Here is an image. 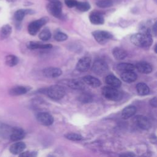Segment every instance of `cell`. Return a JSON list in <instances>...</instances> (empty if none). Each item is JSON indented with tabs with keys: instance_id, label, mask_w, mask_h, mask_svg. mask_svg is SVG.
I'll list each match as a JSON object with an SVG mask.
<instances>
[{
	"instance_id": "obj_32",
	"label": "cell",
	"mask_w": 157,
	"mask_h": 157,
	"mask_svg": "<svg viewBox=\"0 0 157 157\" xmlns=\"http://www.w3.org/2000/svg\"><path fill=\"white\" fill-rule=\"evenodd\" d=\"M65 137L66 139L73 141H79L83 139V137L77 133H68L65 135Z\"/></svg>"
},
{
	"instance_id": "obj_7",
	"label": "cell",
	"mask_w": 157,
	"mask_h": 157,
	"mask_svg": "<svg viewBox=\"0 0 157 157\" xmlns=\"http://www.w3.org/2000/svg\"><path fill=\"white\" fill-rule=\"evenodd\" d=\"M109 69L107 64L102 59L96 60L93 65L92 71L94 73L98 75H102L105 74Z\"/></svg>"
},
{
	"instance_id": "obj_21",
	"label": "cell",
	"mask_w": 157,
	"mask_h": 157,
	"mask_svg": "<svg viewBox=\"0 0 157 157\" xmlns=\"http://www.w3.org/2000/svg\"><path fill=\"white\" fill-rule=\"evenodd\" d=\"M13 128L9 125L2 124H0V137L2 139H9Z\"/></svg>"
},
{
	"instance_id": "obj_39",
	"label": "cell",
	"mask_w": 157,
	"mask_h": 157,
	"mask_svg": "<svg viewBox=\"0 0 157 157\" xmlns=\"http://www.w3.org/2000/svg\"><path fill=\"white\" fill-rule=\"evenodd\" d=\"M135 155L131 153H126V154H122L121 156H134Z\"/></svg>"
},
{
	"instance_id": "obj_5",
	"label": "cell",
	"mask_w": 157,
	"mask_h": 157,
	"mask_svg": "<svg viewBox=\"0 0 157 157\" xmlns=\"http://www.w3.org/2000/svg\"><path fill=\"white\" fill-rule=\"evenodd\" d=\"M48 20V18L43 17L30 23L28 27V31L29 34L32 36H35L41 28V27L47 23Z\"/></svg>"
},
{
	"instance_id": "obj_16",
	"label": "cell",
	"mask_w": 157,
	"mask_h": 157,
	"mask_svg": "<svg viewBox=\"0 0 157 157\" xmlns=\"http://www.w3.org/2000/svg\"><path fill=\"white\" fill-rule=\"evenodd\" d=\"M26 148V144L22 142H18L10 145L9 150L13 155H18L23 151Z\"/></svg>"
},
{
	"instance_id": "obj_34",
	"label": "cell",
	"mask_w": 157,
	"mask_h": 157,
	"mask_svg": "<svg viewBox=\"0 0 157 157\" xmlns=\"http://www.w3.org/2000/svg\"><path fill=\"white\" fill-rule=\"evenodd\" d=\"M113 2L112 0H100L96 2V5L101 8H106L112 6Z\"/></svg>"
},
{
	"instance_id": "obj_12",
	"label": "cell",
	"mask_w": 157,
	"mask_h": 157,
	"mask_svg": "<svg viewBox=\"0 0 157 157\" xmlns=\"http://www.w3.org/2000/svg\"><path fill=\"white\" fill-rule=\"evenodd\" d=\"M25 136L24 130L20 128H13L12 131L10 136V139L12 141H18L23 139Z\"/></svg>"
},
{
	"instance_id": "obj_30",
	"label": "cell",
	"mask_w": 157,
	"mask_h": 157,
	"mask_svg": "<svg viewBox=\"0 0 157 157\" xmlns=\"http://www.w3.org/2000/svg\"><path fill=\"white\" fill-rule=\"evenodd\" d=\"M39 37L40 39L44 41H47L51 37V33L48 28H44L39 34Z\"/></svg>"
},
{
	"instance_id": "obj_25",
	"label": "cell",
	"mask_w": 157,
	"mask_h": 157,
	"mask_svg": "<svg viewBox=\"0 0 157 157\" xmlns=\"http://www.w3.org/2000/svg\"><path fill=\"white\" fill-rule=\"evenodd\" d=\"M136 91L139 95L145 96L147 95L150 92V88L145 83L139 82L136 85Z\"/></svg>"
},
{
	"instance_id": "obj_38",
	"label": "cell",
	"mask_w": 157,
	"mask_h": 157,
	"mask_svg": "<svg viewBox=\"0 0 157 157\" xmlns=\"http://www.w3.org/2000/svg\"><path fill=\"white\" fill-rule=\"evenodd\" d=\"M150 104L153 107H156V97L150 99Z\"/></svg>"
},
{
	"instance_id": "obj_36",
	"label": "cell",
	"mask_w": 157,
	"mask_h": 157,
	"mask_svg": "<svg viewBox=\"0 0 157 157\" xmlns=\"http://www.w3.org/2000/svg\"><path fill=\"white\" fill-rule=\"evenodd\" d=\"M64 2L66 5L69 8L75 7L77 2L76 0H64Z\"/></svg>"
},
{
	"instance_id": "obj_41",
	"label": "cell",
	"mask_w": 157,
	"mask_h": 157,
	"mask_svg": "<svg viewBox=\"0 0 157 157\" xmlns=\"http://www.w3.org/2000/svg\"><path fill=\"white\" fill-rule=\"evenodd\" d=\"M48 1H50H50H55V0H48Z\"/></svg>"
},
{
	"instance_id": "obj_40",
	"label": "cell",
	"mask_w": 157,
	"mask_h": 157,
	"mask_svg": "<svg viewBox=\"0 0 157 157\" xmlns=\"http://www.w3.org/2000/svg\"><path fill=\"white\" fill-rule=\"evenodd\" d=\"M156 23H155V24H154V26H153V31H154L155 35H156Z\"/></svg>"
},
{
	"instance_id": "obj_26",
	"label": "cell",
	"mask_w": 157,
	"mask_h": 157,
	"mask_svg": "<svg viewBox=\"0 0 157 157\" xmlns=\"http://www.w3.org/2000/svg\"><path fill=\"white\" fill-rule=\"evenodd\" d=\"M66 84L69 87L75 90H82L85 87L83 83L80 80L77 79L68 80H67Z\"/></svg>"
},
{
	"instance_id": "obj_6",
	"label": "cell",
	"mask_w": 157,
	"mask_h": 157,
	"mask_svg": "<svg viewBox=\"0 0 157 157\" xmlns=\"http://www.w3.org/2000/svg\"><path fill=\"white\" fill-rule=\"evenodd\" d=\"M92 34L95 40L101 44H105L109 40L113 37L112 35L110 33L105 31H94L92 33Z\"/></svg>"
},
{
	"instance_id": "obj_17",
	"label": "cell",
	"mask_w": 157,
	"mask_h": 157,
	"mask_svg": "<svg viewBox=\"0 0 157 157\" xmlns=\"http://www.w3.org/2000/svg\"><path fill=\"white\" fill-rule=\"evenodd\" d=\"M90 20L94 25H102L104 23V18L102 14L98 12H93L90 14Z\"/></svg>"
},
{
	"instance_id": "obj_14",
	"label": "cell",
	"mask_w": 157,
	"mask_h": 157,
	"mask_svg": "<svg viewBox=\"0 0 157 157\" xmlns=\"http://www.w3.org/2000/svg\"><path fill=\"white\" fill-rule=\"evenodd\" d=\"M137 76L133 71L123 72L121 74V78L125 82L132 83L137 80Z\"/></svg>"
},
{
	"instance_id": "obj_35",
	"label": "cell",
	"mask_w": 157,
	"mask_h": 157,
	"mask_svg": "<svg viewBox=\"0 0 157 157\" xmlns=\"http://www.w3.org/2000/svg\"><path fill=\"white\" fill-rule=\"evenodd\" d=\"M78 99L80 102H83V103H89L90 102L92 101V97L91 95L88 94H81L79 98Z\"/></svg>"
},
{
	"instance_id": "obj_31",
	"label": "cell",
	"mask_w": 157,
	"mask_h": 157,
	"mask_svg": "<svg viewBox=\"0 0 157 157\" xmlns=\"http://www.w3.org/2000/svg\"><path fill=\"white\" fill-rule=\"evenodd\" d=\"M77 9L82 12H86L90 9V5L87 2H78L75 6Z\"/></svg>"
},
{
	"instance_id": "obj_3",
	"label": "cell",
	"mask_w": 157,
	"mask_h": 157,
	"mask_svg": "<svg viewBox=\"0 0 157 157\" xmlns=\"http://www.w3.org/2000/svg\"><path fill=\"white\" fill-rule=\"evenodd\" d=\"M47 93L51 99L54 100H59L65 96L66 91L62 86L54 85L50 86L47 89Z\"/></svg>"
},
{
	"instance_id": "obj_8",
	"label": "cell",
	"mask_w": 157,
	"mask_h": 157,
	"mask_svg": "<svg viewBox=\"0 0 157 157\" xmlns=\"http://www.w3.org/2000/svg\"><path fill=\"white\" fill-rule=\"evenodd\" d=\"M37 121L42 125L50 126L54 121L53 117L47 112H39L36 115Z\"/></svg>"
},
{
	"instance_id": "obj_9",
	"label": "cell",
	"mask_w": 157,
	"mask_h": 157,
	"mask_svg": "<svg viewBox=\"0 0 157 157\" xmlns=\"http://www.w3.org/2000/svg\"><path fill=\"white\" fill-rule=\"evenodd\" d=\"M91 59L89 57L85 56L78 60L76 65V69L77 71L81 72L87 71L90 67Z\"/></svg>"
},
{
	"instance_id": "obj_27",
	"label": "cell",
	"mask_w": 157,
	"mask_h": 157,
	"mask_svg": "<svg viewBox=\"0 0 157 157\" xmlns=\"http://www.w3.org/2000/svg\"><path fill=\"white\" fill-rule=\"evenodd\" d=\"M12 33V27L9 25H4L0 30V37L1 39L7 38Z\"/></svg>"
},
{
	"instance_id": "obj_24",
	"label": "cell",
	"mask_w": 157,
	"mask_h": 157,
	"mask_svg": "<svg viewBox=\"0 0 157 157\" xmlns=\"http://www.w3.org/2000/svg\"><path fill=\"white\" fill-rule=\"evenodd\" d=\"M32 13H34V11L31 9H19L15 12L14 18L17 21H21L26 14Z\"/></svg>"
},
{
	"instance_id": "obj_42",
	"label": "cell",
	"mask_w": 157,
	"mask_h": 157,
	"mask_svg": "<svg viewBox=\"0 0 157 157\" xmlns=\"http://www.w3.org/2000/svg\"><path fill=\"white\" fill-rule=\"evenodd\" d=\"M8 1H12V0H8Z\"/></svg>"
},
{
	"instance_id": "obj_22",
	"label": "cell",
	"mask_w": 157,
	"mask_h": 157,
	"mask_svg": "<svg viewBox=\"0 0 157 157\" xmlns=\"http://www.w3.org/2000/svg\"><path fill=\"white\" fill-rule=\"evenodd\" d=\"M29 90V88L23 86H17L12 88L9 90V94L12 96H20L26 93Z\"/></svg>"
},
{
	"instance_id": "obj_29",
	"label": "cell",
	"mask_w": 157,
	"mask_h": 157,
	"mask_svg": "<svg viewBox=\"0 0 157 157\" xmlns=\"http://www.w3.org/2000/svg\"><path fill=\"white\" fill-rule=\"evenodd\" d=\"M18 63V58L13 55H9L6 57V63L10 67L16 66Z\"/></svg>"
},
{
	"instance_id": "obj_10",
	"label": "cell",
	"mask_w": 157,
	"mask_h": 157,
	"mask_svg": "<svg viewBox=\"0 0 157 157\" xmlns=\"http://www.w3.org/2000/svg\"><path fill=\"white\" fill-rule=\"evenodd\" d=\"M136 122L137 126L142 129L147 130L151 127V123L149 120L144 115H137L136 117Z\"/></svg>"
},
{
	"instance_id": "obj_18",
	"label": "cell",
	"mask_w": 157,
	"mask_h": 157,
	"mask_svg": "<svg viewBox=\"0 0 157 157\" xmlns=\"http://www.w3.org/2000/svg\"><path fill=\"white\" fill-rule=\"evenodd\" d=\"M82 79H83V81L85 83H86L88 85H90L92 87H94V88L98 87L101 85V82H100V80L98 78H97L93 76H91V75L84 76L82 78Z\"/></svg>"
},
{
	"instance_id": "obj_11",
	"label": "cell",
	"mask_w": 157,
	"mask_h": 157,
	"mask_svg": "<svg viewBox=\"0 0 157 157\" xmlns=\"http://www.w3.org/2000/svg\"><path fill=\"white\" fill-rule=\"evenodd\" d=\"M43 74L48 78H55L60 76L62 74V71L59 68L50 67L45 68L43 70Z\"/></svg>"
},
{
	"instance_id": "obj_15",
	"label": "cell",
	"mask_w": 157,
	"mask_h": 157,
	"mask_svg": "<svg viewBox=\"0 0 157 157\" xmlns=\"http://www.w3.org/2000/svg\"><path fill=\"white\" fill-rule=\"evenodd\" d=\"M135 67L138 70L139 72L143 74H149L153 70L151 66L148 63L145 61H140L137 63L136 64Z\"/></svg>"
},
{
	"instance_id": "obj_23",
	"label": "cell",
	"mask_w": 157,
	"mask_h": 157,
	"mask_svg": "<svg viewBox=\"0 0 157 157\" xmlns=\"http://www.w3.org/2000/svg\"><path fill=\"white\" fill-rule=\"evenodd\" d=\"M112 55L116 59L121 60L127 56L128 53L123 48L120 47H115L112 50Z\"/></svg>"
},
{
	"instance_id": "obj_13",
	"label": "cell",
	"mask_w": 157,
	"mask_h": 157,
	"mask_svg": "<svg viewBox=\"0 0 157 157\" xmlns=\"http://www.w3.org/2000/svg\"><path fill=\"white\" fill-rule=\"evenodd\" d=\"M26 47L28 48L31 50L35 49H48L51 48L52 45L50 44H43L39 42L30 41L26 44Z\"/></svg>"
},
{
	"instance_id": "obj_2",
	"label": "cell",
	"mask_w": 157,
	"mask_h": 157,
	"mask_svg": "<svg viewBox=\"0 0 157 157\" xmlns=\"http://www.w3.org/2000/svg\"><path fill=\"white\" fill-rule=\"evenodd\" d=\"M102 93L107 99L113 101H120L123 98V93L121 91L110 86H104L102 90Z\"/></svg>"
},
{
	"instance_id": "obj_33",
	"label": "cell",
	"mask_w": 157,
	"mask_h": 157,
	"mask_svg": "<svg viewBox=\"0 0 157 157\" xmlns=\"http://www.w3.org/2000/svg\"><path fill=\"white\" fill-rule=\"evenodd\" d=\"M54 39L56 41L62 42L66 40L67 39V36L61 31H56L54 34Z\"/></svg>"
},
{
	"instance_id": "obj_28",
	"label": "cell",
	"mask_w": 157,
	"mask_h": 157,
	"mask_svg": "<svg viewBox=\"0 0 157 157\" xmlns=\"http://www.w3.org/2000/svg\"><path fill=\"white\" fill-rule=\"evenodd\" d=\"M135 68H136L135 66H134L132 64H131V63H121L117 65L118 70L122 72L128 71H134Z\"/></svg>"
},
{
	"instance_id": "obj_19",
	"label": "cell",
	"mask_w": 157,
	"mask_h": 157,
	"mask_svg": "<svg viewBox=\"0 0 157 157\" xmlns=\"http://www.w3.org/2000/svg\"><path fill=\"white\" fill-rule=\"evenodd\" d=\"M105 82L109 86L115 87V88H118L121 85V81L117 77H115V75H112V74L108 75L105 77Z\"/></svg>"
},
{
	"instance_id": "obj_1",
	"label": "cell",
	"mask_w": 157,
	"mask_h": 157,
	"mask_svg": "<svg viewBox=\"0 0 157 157\" xmlns=\"http://www.w3.org/2000/svg\"><path fill=\"white\" fill-rule=\"evenodd\" d=\"M130 39L134 45L140 47H148L153 42L152 36L149 29H147L144 33L132 34Z\"/></svg>"
},
{
	"instance_id": "obj_20",
	"label": "cell",
	"mask_w": 157,
	"mask_h": 157,
	"mask_svg": "<svg viewBox=\"0 0 157 157\" xmlns=\"http://www.w3.org/2000/svg\"><path fill=\"white\" fill-rule=\"evenodd\" d=\"M136 110L137 109L134 105H128L122 110L121 117L123 119H128L136 113Z\"/></svg>"
},
{
	"instance_id": "obj_37",
	"label": "cell",
	"mask_w": 157,
	"mask_h": 157,
	"mask_svg": "<svg viewBox=\"0 0 157 157\" xmlns=\"http://www.w3.org/2000/svg\"><path fill=\"white\" fill-rule=\"evenodd\" d=\"M19 155L20 156H36L37 154H35V151H25L21 152Z\"/></svg>"
},
{
	"instance_id": "obj_4",
	"label": "cell",
	"mask_w": 157,
	"mask_h": 157,
	"mask_svg": "<svg viewBox=\"0 0 157 157\" xmlns=\"http://www.w3.org/2000/svg\"><path fill=\"white\" fill-rule=\"evenodd\" d=\"M48 12L56 18H61L63 17L62 4L58 0L50 1L47 6Z\"/></svg>"
}]
</instances>
